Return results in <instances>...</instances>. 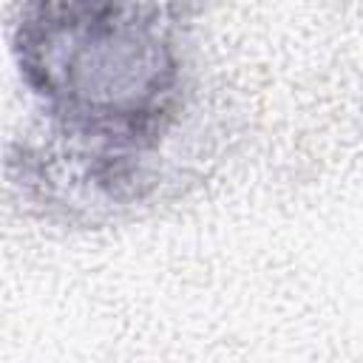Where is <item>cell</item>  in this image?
<instances>
[{"instance_id": "obj_1", "label": "cell", "mask_w": 363, "mask_h": 363, "mask_svg": "<svg viewBox=\"0 0 363 363\" xmlns=\"http://www.w3.org/2000/svg\"><path fill=\"white\" fill-rule=\"evenodd\" d=\"M167 6L26 3L11 26L45 142L11 150L14 182L68 216L147 199L187 108V57Z\"/></svg>"}]
</instances>
